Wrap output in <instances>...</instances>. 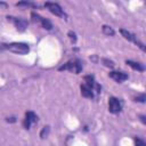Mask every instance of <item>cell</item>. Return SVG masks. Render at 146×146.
I'll list each match as a JSON object with an SVG mask.
<instances>
[{
	"label": "cell",
	"mask_w": 146,
	"mask_h": 146,
	"mask_svg": "<svg viewBox=\"0 0 146 146\" xmlns=\"http://www.w3.org/2000/svg\"><path fill=\"white\" fill-rule=\"evenodd\" d=\"M48 132H49V127H44V128L42 129L41 133H40V137H41V138H44V137L48 135Z\"/></svg>",
	"instance_id": "16"
},
{
	"label": "cell",
	"mask_w": 146,
	"mask_h": 146,
	"mask_svg": "<svg viewBox=\"0 0 146 146\" xmlns=\"http://www.w3.org/2000/svg\"><path fill=\"white\" fill-rule=\"evenodd\" d=\"M44 7L51 13V14H54V15H56V16H58V17H66V14L63 11V9H62V7L58 5V3H55V2H46L44 3Z\"/></svg>",
	"instance_id": "5"
},
{
	"label": "cell",
	"mask_w": 146,
	"mask_h": 146,
	"mask_svg": "<svg viewBox=\"0 0 146 146\" xmlns=\"http://www.w3.org/2000/svg\"><path fill=\"white\" fill-rule=\"evenodd\" d=\"M123 107V103L121 99L116 98V97H110L108 99V111L113 114H117L122 111Z\"/></svg>",
	"instance_id": "4"
},
{
	"label": "cell",
	"mask_w": 146,
	"mask_h": 146,
	"mask_svg": "<svg viewBox=\"0 0 146 146\" xmlns=\"http://www.w3.org/2000/svg\"><path fill=\"white\" fill-rule=\"evenodd\" d=\"M31 17H32V21H33L34 23H39L43 29H46V30H51V29H52L51 22L48 21V19H46V18H43V17H41V16L38 15L36 13H32V14H31Z\"/></svg>",
	"instance_id": "7"
},
{
	"label": "cell",
	"mask_w": 146,
	"mask_h": 146,
	"mask_svg": "<svg viewBox=\"0 0 146 146\" xmlns=\"http://www.w3.org/2000/svg\"><path fill=\"white\" fill-rule=\"evenodd\" d=\"M68 36H70V39H71L72 42H75V41H76V36H75V33H74V32L70 31V32H68Z\"/></svg>",
	"instance_id": "17"
},
{
	"label": "cell",
	"mask_w": 146,
	"mask_h": 146,
	"mask_svg": "<svg viewBox=\"0 0 146 146\" xmlns=\"http://www.w3.org/2000/svg\"><path fill=\"white\" fill-rule=\"evenodd\" d=\"M7 19L10 21V22L16 26V29H17L18 31H21V32L25 31L26 27H27V25H29V22H27L26 19H24V18H18V17H13V16H7Z\"/></svg>",
	"instance_id": "6"
},
{
	"label": "cell",
	"mask_w": 146,
	"mask_h": 146,
	"mask_svg": "<svg viewBox=\"0 0 146 146\" xmlns=\"http://www.w3.org/2000/svg\"><path fill=\"white\" fill-rule=\"evenodd\" d=\"M36 122H38V116H36V114L33 113V112H31V111L26 112L25 119H24V122H23L24 128H25V129H30V128H31L34 123H36Z\"/></svg>",
	"instance_id": "8"
},
{
	"label": "cell",
	"mask_w": 146,
	"mask_h": 146,
	"mask_svg": "<svg viewBox=\"0 0 146 146\" xmlns=\"http://www.w3.org/2000/svg\"><path fill=\"white\" fill-rule=\"evenodd\" d=\"M58 70L59 71H70L75 74H79L82 71V62L80 59H73V60H70V62L65 63L64 65H62Z\"/></svg>",
	"instance_id": "3"
},
{
	"label": "cell",
	"mask_w": 146,
	"mask_h": 146,
	"mask_svg": "<svg viewBox=\"0 0 146 146\" xmlns=\"http://www.w3.org/2000/svg\"><path fill=\"white\" fill-rule=\"evenodd\" d=\"M108 75H110V78H112L114 81H116L119 83H121V82H123V81H125L128 79V74L127 73L119 72V71H112V72L108 73Z\"/></svg>",
	"instance_id": "10"
},
{
	"label": "cell",
	"mask_w": 146,
	"mask_h": 146,
	"mask_svg": "<svg viewBox=\"0 0 146 146\" xmlns=\"http://www.w3.org/2000/svg\"><path fill=\"white\" fill-rule=\"evenodd\" d=\"M8 50L18 55H25L30 51V47L25 42H11V43H0V51Z\"/></svg>",
	"instance_id": "2"
},
{
	"label": "cell",
	"mask_w": 146,
	"mask_h": 146,
	"mask_svg": "<svg viewBox=\"0 0 146 146\" xmlns=\"http://www.w3.org/2000/svg\"><path fill=\"white\" fill-rule=\"evenodd\" d=\"M140 119H141V121L145 123V116H144V115H141V116H140Z\"/></svg>",
	"instance_id": "19"
},
{
	"label": "cell",
	"mask_w": 146,
	"mask_h": 146,
	"mask_svg": "<svg viewBox=\"0 0 146 146\" xmlns=\"http://www.w3.org/2000/svg\"><path fill=\"white\" fill-rule=\"evenodd\" d=\"M125 63H127L131 68L137 70V71H139V72H143V71L145 70L144 65H143V64H140V63H138V62H133V60H125Z\"/></svg>",
	"instance_id": "11"
},
{
	"label": "cell",
	"mask_w": 146,
	"mask_h": 146,
	"mask_svg": "<svg viewBox=\"0 0 146 146\" xmlns=\"http://www.w3.org/2000/svg\"><path fill=\"white\" fill-rule=\"evenodd\" d=\"M135 146H146V144H145L144 140H141L140 138L136 137L135 138Z\"/></svg>",
	"instance_id": "14"
},
{
	"label": "cell",
	"mask_w": 146,
	"mask_h": 146,
	"mask_svg": "<svg viewBox=\"0 0 146 146\" xmlns=\"http://www.w3.org/2000/svg\"><path fill=\"white\" fill-rule=\"evenodd\" d=\"M120 32H121V34L123 35V38H124V39H127L128 41H131V42L136 43V44H137L141 50H145L144 43H143V42H140V41H139V40H138V39H137L132 33H130V32H128L127 30H123V29H121V30H120Z\"/></svg>",
	"instance_id": "9"
},
{
	"label": "cell",
	"mask_w": 146,
	"mask_h": 146,
	"mask_svg": "<svg viewBox=\"0 0 146 146\" xmlns=\"http://www.w3.org/2000/svg\"><path fill=\"white\" fill-rule=\"evenodd\" d=\"M135 99H136V102H141V103H144V102H145V95L143 94V95H140L139 97H136Z\"/></svg>",
	"instance_id": "18"
},
{
	"label": "cell",
	"mask_w": 146,
	"mask_h": 146,
	"mask_svg": "<svg viewBox=\"0 0 146 146\" xmlns=\"http://www.w3.org/2000/svg\"><path fill=\"white\" fill-rule=\"evenodd\" d=\"M103 63H104V65H105V66H107V67H113V66H114V63H113L112 60L106 59V58H104V59H103Z\"/></svg>",
	"instance_id": "15"
},
{
	"label": "cell",
	"mask_w": 146,
	"mask_h": 146,
	"mask_svg": "<svg viewBox=\"0 0 146 146\" xmlns=\"http://www.w3.org/2000/svg\"><path fill=\"white\" fill-rule=\"evenodd\" d=\"M80 89H81V95L83 97L91 99H97L102 91V87L97 83L94 75H86L84 82L80 86Z\"/></svg>",
	"instance_id": "1"
},
{
	"label": "cell",
	"mask_w": 146,
	"mask_h": 146,
	"mask_svg": "<svg viewBox=\"0 0 146 146\" xmlns=\"http://www.w3.org/2000/svg\"><path fill=\"white\" fill-rule=\"evenodd\" d=\"M103 32H104V34H106V35H114V30L111 27V26H107V25H104L103 26Z\"/></svg>",
	"instance_id": "12"
},
{
	"label": "cell",
	"mask_w": 146,
	"mask_h": 146,
	"mask_svg": "<svg viewBox=\"0 0 146 146\" xmlns=\"http://www.w3.org/2000/svg\"><path fill=\"white\" fill-rule=\"evenodd\" d=\"M16 6H26V7H38L36 3L34 2H29V1H23V2H17Z\"/></svg>",
	"instance_id": "13"
}]
</instances>
